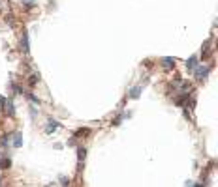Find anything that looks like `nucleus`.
Masks as SVG:
<instances>
[{
  "mask_svg": "<svg viewBox=\"0 0 218 187\" xmlns=\"http://www.w3.org/2000/svg\"><path fill=\"white\" fill-rule=\"evenodd\" d=\"M139 92H141V88H139V86L132 88V90H130V97H134V99H136V97H139Z\"/></svg>",
  "mask_w": 218,
  "mask_h": 187,
  "instance_id": "obj_5",
  "label": "nucleus"
},
{
  "mask_svg": "<svg viewBox=\"0 0 218 187\" xmlns=\"http://www.w3.org/2000/svg\"><path fill=\"white\" fill-rule=\"evenodd\" d=\"M55 129H58V122H56V120H49V124H47V133H51V131H55Z\"/></svg>",
  "mask_w": 218,
  "mask_h": 187,
  "instance_id": "obj_4",
  "label": "nucleus"
},
{
  "mask_svg": "<svg viewBox=\"0 0 218 187\" xmlns=\"http://www.w3.org/2000/svg\"><path fill=\"white\" fill-rule=\"evenodd\" d=\"M21 144H23V140H21V135H15V139H13V146H15V148H19Z\"/></svg>",
  "mask_w": 218,
  "mask_h": 187,
  "instance_id": "obj_7",
  "label": "nucleus"
},
{
  "mask_svg": "<svg viewBox=\"0 0 218 187\" xmlns=\"http://www.w3.org/2000/svg\"><path fill=\"white\" fill-rule=\"evenodd\" d=\"M23 49H24V52H28V36L26 34H23Z\"/></svg>",
  "mask_w": 218,
  "mask_h": 187,
  "instance_id": "obj_6",
  "label": "nucleus"
},
{
  "mask_svg": "<svg viewBox=\"0 0 218 187\" xmlns=\"http://www.w3.org/2000/svg\"><path fill=\"white\" fill-rule=\"evenodd\" d=\"M196 66H198V58H196V56H192V58L186 62V67L192 71V69H196Z\"/></svg>",
  "mask_w": 218,
  "mask_h": 187,
  "instance_id": "obj_3",
  "label": "nucleus"
},
{
  "mask_svg": "<svg viewBox=\"0 0 218 187\" xmlns=\"http://www.w3.org/2000/svg\"><path fill=\"white\" fill-rule=\"evenodd\" d=\"M198 67V66H196ZM209 71H211V66H199L198 69H196V77H198V81H203L207 75H209Z\"/></svg>",
  "mask_w": 218,
  "mask_h": 187,
  "instance_id": "obj_1",
  "label": "nucleus"
},
{
  "mask_svg": "<svg viewBox=\"0 0 218 187\" xmlns=\"http://www.w3.org/2000/svg\"><path fill=\"white\" fill-rule=\"evenodd\" d=\"M162 66H164L166 69L173 67V66H175V58H164V60H162Z\"/></svg>",
  "mask_w": 218,
  "mask_h": 187,
  "instance_id": "obj_2",
  "label": "nucleus"
}]
</instances>
